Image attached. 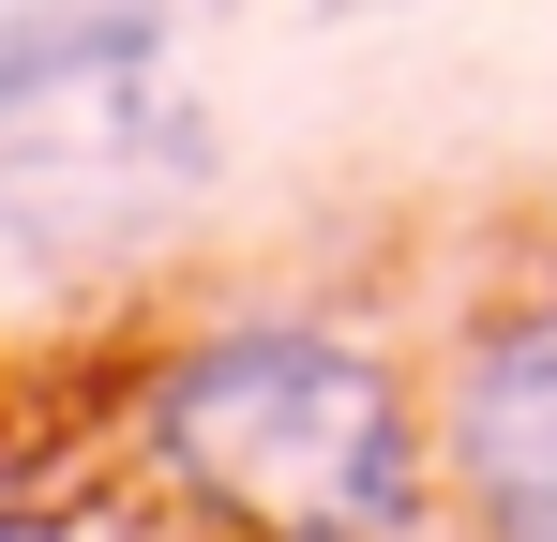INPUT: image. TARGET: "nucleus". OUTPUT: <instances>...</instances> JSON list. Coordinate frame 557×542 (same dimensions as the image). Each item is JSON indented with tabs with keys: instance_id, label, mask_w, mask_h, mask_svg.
<instances>
[{
	"instance_id": "f03ea898",
	"label": "nucleus",
	"mask_w": 557,
	"mask_h": 542,
	"mask_svg": "<svg viewBox=\"0 0 557 542\" xmlns=\"http://www.w3.org/2000/svg\"><path fill=\"white\" fill-rule=\"evenodd\" d=\"M211 181V121H182L151 76H106L46 121H0V226L15 242H106Z\"/></svg>"
},
{
	"instance_id": "20e7f679",
	"label": "nucleus",
	"mask_w": 557,
	"mask_h": 542,
	"mask_svg": "<svg viewBox=\"0 0 557 542\" xmlns=\"http://www.w3.org/2000/svg\"><path fill=\"white\" fill-rule=\"evenodd\" d=\"M166 61V0H15L0 15V121H46L106 76Z\"/></svg>"
},
{
	"instance_id": "f257e3e1",
	"label": "nucleus",
	"mask_w": 557,
	"mask_h": 542,
	"mask_svg": "<svg viewBox=\"0 0 557 542\" xmlns=\"http://www.w3.org/2000/svg\"><path fill=\"white\" fill-rule=\"evenodd\" d=\"M151 467L272 542H392L422 513V438H407L392 361L301 317L196 332L151 377Z\"/></svg>"
},
{
	"instance_id": "7ed1b4c3",
	"label": "nucleus",
	"mask_w": 557,
	"mask_h": 542,
	"mask_svg": "<svg viewBox=\"0 0 557 542\" xmlns=\"http://www.w3.org/2000/svg\"><path fill=\"white\" fill-rule=\"evenodd\" d=\"M453 482L497 542H557V301L497 317L453 377Z\"/></svg>"
},
{
	"instance_id": "39448f33",
	"label": "nucleus",
	"mask_w": 557,
	"mask_h": 542,
	"mask_svg": "<svg viewBox=\"0 0 557 542\" xmlns=\"http://www.w3.org/2000/svg\"><path fill=\"white\" fill-rule=\"evenodd\" d=\"M0 542H61V528H46V513H0Z\"/></svg>"
}]
</instances>
